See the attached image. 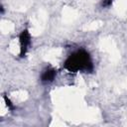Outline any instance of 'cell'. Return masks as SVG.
<instances>
[{
  "mask_svg": "<svg viewBox=\"0 0 127 127\" xmlns=\"http://www.w3.org/2000/svg\"><path fill=\"white\" fill-rule=\"evenodd\" d=\"M64 68L69 72H90L93 70V64L90 55L84 50L72 53L64 63Z\"/></svg>",
  "mask_w": 127,
  "mask_h": 127,
  "instance_id": "obj_1",
  "label": "cell"
},
{
  "mask_svg": "<svg viewBox=\"0 0 127 127\" xmlns=\"http://www.w3.org/2000/svg\"><path fill=\"white\" fill-rule=\"evenodd\" d=\"M19 43H20V54L21 58H24L31 46V34L28 29H24L19 35Z\"/></svg>",
  "mask_w": 127,
  "mask_h": 127,
  "instance_id": "obj_2",
  "label": "cell"
},
{
  "mask_svg": "<svg viewBox=\"0 0 127 127\" xmlns=\"http://www.w3.org/2000/svg\"><path fill=\"white\" fill-rule=\"evenodd\" d=\"M112 2H113V0H103L101 5H102V7H109V6H111Z\"/></svg>",
  "mask_w": 127,
  "mask_h": 127,
  "instance_id": "obj_5",
  "label": "cell"
},
{
  "mask_svg": "<svg viewBox=\"0 0 127 127\" xmlns=\"http://www.w3.org/2000/svg\"><path fill=\"white\" fill-rule=\"evenodd\" d=\"M3 98H4V100H5V103H6V105H7V107L10 109V110H14V108H15V106L13 105V103L11 102V100L6 96V95H4L3 96Z\"/></svg>",
  "mask_w": 127,
  "mask_h": 127,
  "instance_id": "obj_4",
  "label": "cell"
},
{
  "mask_svg": "<svg viewBox=\"0 0 127 127\" xmlns=\"http://www.w3.org/2000/svg\"><path fill=\"white\" fill-rule=\"evenodd\" d=\"M57 76V70L53 67H48L46 68L42 74H41V81L43 83H50L54 81V79Z\"/></svg>",
  "mask_w": 127,
  "mask_h": 127,
  "instance_id": "obj_3",
  "label": "cell"
}]
</instances>
